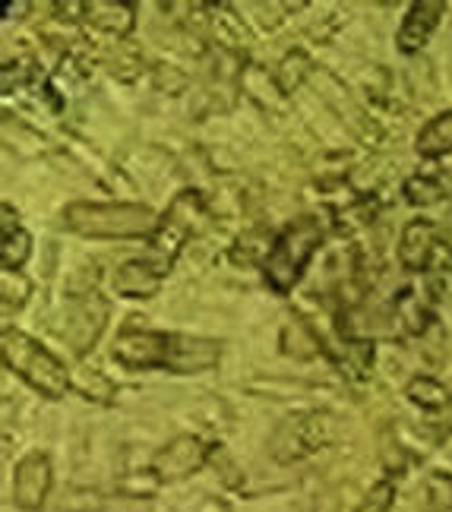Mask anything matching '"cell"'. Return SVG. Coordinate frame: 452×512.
<instances>
[{"mask_svg": "<svg viewBox=\"0 0 452 512\" xmlns=\"http://www.w3.org/2000/svg\"><path fill=\"white\" fill-rule=\"evenodd\" d=\"M64 225L83 238H152L159 219L149 206L140 203H70L64 209Z\"/></svg>", "mask_w": 452, "mask_h": 512, "instance_id": "1", "label": "cell"}, {"mask_svg": "<svg viewBox=\"0 0 452 512\" xmlns=\"http://www.w3.org/2000/svg\"><path fill=\"white\" fill-rule=\"evenodd\" d=\"M323 244V225L313 215H301L291 225H285L272 238V247L263 260V279L275 294H291V288L301 282V275L310 263V256Z\"/></svg>", "mask_w": 452, "mask_h": 512, "instance_id": "2", "label": "cell"}, {"mask_svg": "<svg viewBox=\"0 0 452 512\" xmlns=\"http://www.w3.org/2000/svg\"><path fill=\"white\" fill-rule=\"evenodd\" d=\"M0 358H4L7 370H13L19 380H26L35 392H42L45 399L67 396L70 389L67 367L45 345H38L32 336H26V332L4 329V336H0Z\"/></svg>", "mask_w": 452, "mask_h": 512, "instance_id": "3", "label": "cell"}, {"mask_svg": "<svg viewBox=\"0 0 452 512\" xmlns=\"http://www.w3.org/2000/svg\"><path fill=\"white\" fill-rule=\"evenodd\" d=\"M203 219H206L203 196L196 190H184L171 200V206L159 219V228H155V234L149 238V256H146V263L159 272L162 279L171 272L174 260L181 256L184 244L190 241V234L200 228Z\"/></svg>", "mask_w": 452, "mask_h": 512, "instance_id": "4", "label": "cell"}, {"mask_svg": "<svg viewBox=\"0 0 452 512\" xmlns=\"http://www.w3.org/2000/svg\"><path fill=\"white\" fill-rule=\"evenodd\" d=\"M399 263L408 272H452V250L427 219L408 222L399 241Z\"/></svg>", "mask_w": 452, "mask_h": 512, "instance_id": "5", "label": "cell"}, {"mask_svg": "<svg viewBox=\"0 0 452 512\" xmlns=\"http://www.w3.org/2000/svg\"><path fill=\"white\" fill-rule=\"evenodd\" d=\"M174 332H152V329H124L117 336L111 358L127 370H155L171 367Z\"/></svg>", "mask_w": 452, "mask_h": 512, "instance_id": "6", "label": "cell"}, {"mask_svg": "<svg viewBox=\"0 0 452 512\" xmlns=\"http://www.w3.org/2000/svg\"><path fill=\"white\" fill-rule=\"evenodd\" d=\"M332 440V421L326 415H298L282 421L272 433V456L279 462H298Z\"/></svg>", "mask_w": 452, "mask_h": 512, "instance_id": "7", "label": "cell"}, {"mask_svg": "<svg viewBox=\"0 0 452 512\" xmlns=\"http://www.w3.org/2000/svg\"><path fill=\"white\" fill-rule=\"evenodd\" d=\"M209 459V449L203 446L200 437H193V433H181V437H174L159 456L152 459V471L159 481H184L190 475H196Z\"/></svg>", "mask_w": 452, "mask_h": 512, "instance_id": "8", "label": "cell"}, {"mask_svg": "<svg viewBox=\"0 0 452 512\" xmlns=\"http://www.w3.org/2000/svg\"><path fill=\"white\" fill-rule=\"evenodd\" d=\"M51 490V462L45 452H29V456L13 471V503L26 512L42 509Z\"/></svg>", "mask_w": 452, "mask_h": 512, "instance_id": "9", "label": "cell"}, {"mask_svg": "<svg viewBox=\"0 0 452 512\" xmlns=\"http://www.w3.org/2000/svg\"><path fill=\"white\" fill-rule=\"evenodd\" d=\"M443 13H446V4H440V0H421V4L411 7L408 16L402 19L399 35H396L399 51H405V54H418V51L430 42V35H434V29L440 26Z\"/></svg>", "mask_w": 452, "mask_h": 512, "instance_id": "10", "label": "cell"}, {"mask_svg": "<svg viewBox=\"0 0 452 512\" xmlns=\"http://www.w3.org/2000/svg\"><path fill=\"white\" fill-rule=\"evenodd\" d=\"M102 304V298L98 294H89L86 301H80L73 310H70V323H67V329H64V336L70 339V345H73V351L76 354H86L89 348H92V342L98 339V332L105 329V320H108V304L102 307V310H95L92 313V307H98Z\"/></svg>", "mask_w": 452, "mask_h": 512, "instance_id": "11", "label": "cell"}, {"mask_svg": "<svg viewBox=\"0 0 452 512\" xmlns=\"http://www.w3.org/2000/svg\"><path fill=\"white\" fill-rule=\"evenodd\" d=\"M83 13H86V23L117 38L130 35L136 26V7L121 4V0H89V4H83Z\"/></svg>", "mask_w": 452, "mask_h": 512, "instance_id": "12", "label": "cell"}, {"mask_svg": "<svg viewBox=\"0 0 452 512\" xmlns=\"http://www.w3.org/2000/svg\"><path fill=\"white\" fill-rule=\"evenodd\" d=\"M162 282L165 279L146 260L124 263L121 269L114 272V279H111L114 294H121V298H152V294H159Z\"/></svg>", "mask_w": 452, "mask_h": 512, "instance_id": "13", "label": "cell"}, {"mask_svg": "<svg viewBox=\"0 0 452 512\" xmlns=\"http://www.w3.org/2000/svg\"><path fill=\"white\" fill-rule=\"evenodd\" d=\"M415 152L421 159H443L452 155V111L437 114L434 121H427L415 140Z\"/></svg>", "mask_w": 452, "mask_h": 512, "instance_id": "14", "label": "cell"}, {"mask_svg": "<svg viewBox=\"0 0 452 512\" xmlns=\"http://www.w3.org/2000/svg\"><path fill=\"white\" fill-rule=\"evenodd\" d=\"M405 396L415 405L427 408V411H437V408H443L449 402V389L440 380H434V377H415V380L408 383Z\"/></svg>", "mask_w": 452, "mask_h": 512, "instance_id": "15", "label": "cell"}, {"mask_svg": "<svg viewBox=\"0 0 452 512\" xmlns=\"http://www.w3.org/2000/svg\"><path fill=\"white\" fill-rule=\"evenodd\" d=\"M29 256H32V238L23 228L0 238V266H4V272H19Z\"/></svg>", "mask_w": 452, "mask_h": 512, "instance_id": "16", "label": "cell"}, {"mask_svg": "<svg viewBox=\"0 0 452 512\" xmlns=\"http://www.w3.org/2000/svg\"><path fill=\"white\" fill-rule=\"evenodd\" d=\"M405 196H408V203H415V206H434L446 196V187L437 177H408Z\"/></svg>", "mask_w": 452, "mask_h": 512, "instance_id": "17", "label": "cell"}, {"mask_svg": "<svg viewBox=\"0 0 452 512\" xmlns=\"http://www.w3.org/2000/svg\"><path fill=\"white\" fill-rule=\"evenodd\" d=\"M424 500H427V509L434 512H452V475H430L427 484H424Z\"/></svg>", "mask_w": 452, "mask_h": 512, "instance_id": "18", "label": "cell"}, {"mask_svg": "<svg viewBox=\"0 0 452 512\" xmlns=\"http://www.w3.org/2000/svg\"><path fill=\"white\" fill-rule=\"evenodd\" d=\"M29 291H32V285H29V279L23 272H4V310L7 313L23 307L26 298H29Z\"/></svg>", "mask_w": 452, "mask_h": 512, "instance_id": "19", "label": "cell"}, {"mask_svg": "<svg viewBox=\"0 0 452 512\" xmlns=\"http://www.w3.org/2000/svg\"><path fill=\"white\" fill-rule=\"evenodd\" d=\"M392 503H396V484L392 481H380L370 487V494L361 500V506L355 512H389Z\"/></svg>", "mask_w": 452, "mask_h": 512, "instance_id": "20", "label": "cell"}, {"mask_svg": "<svg viewBox=\"0 0 452 512\" xmlns=\"http://www.w3.org/2000/svg\"><path fill=\"white\" fill-rule=\"evenodd\" d=\"M19 231V222H16V212L4 203V234H13Z\"/></svg>", "mask_w": 452, "mask_h": 512, "instance_id": "21", "label": "cell"}, {"mask_svg": "<svg viewBox=\"0 0 452 512\" xmlns=\"http://www.w3.org/2000/svg\"><path fill=\"white\" fill-rule=\"evenodd\" d=\"M317 512H339V509H336V503H332V500H326Z\"/></svg>", "mask_w": 452, "mask_h": 512, "instance_id": "22", "label": "cell"}]
</instances>
